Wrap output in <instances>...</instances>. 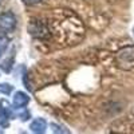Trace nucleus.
I'll list each match as a JSON object with an SVG mask.
<instances>
[{
  "mask_svg": "<svg viewBox=\"0 0 134 134\" xmlns=\"http://www.w3.org/2000/svg\"><path fill=\"white\" fill-rule=\"evenodd\" d=\"M133 31H134V28H133Z\"/></svg>",
  "mask_w": 134,
  "mask_h": 134,
  "instance_id": "nucleus-13",
  "label": "nucleus"
},
{
  "mask_svg": "<svg viewBox=\"0 0 134 134\" xmlns=\"http://www.w3.org/2000/svg\"><path fill=\"white\" fill-rule=\"evenodd\" d=\"M23 2H24L26 4H30V5H32V4H38V3H40L42 0H23Z\"/></svg>",
  "mask_w": 134,
  "mask_h": 134,
  "instance_id": "nucleus-11",
  "label": "nucleus"
},
{
  "mask_svg": "<svg viewBox=\"0 0 134 134\" xmlns=\"http://www.w3.org/2000/svg\"><path fill=\"white\" fill-rule=\"evenodd\" d=\"M46 127H47V124H46V121H44L43 118H36V119H34V121L31 122V125H30L31 131L36 133V134L44 133V131H46Z\"/></svg>",
  "mask_w": 134,
  "mask_h": 134,
  "instance_id": "nucleus-5",
  "label": "nucleus"
},
{
  "mask_svg": "<svg viewBox=\"0 0 134 134\" xmlns=\"http://www.w3.org/2000/svg\"><path fill=\"white\" fill-rule=\"evenodd\" d=\"M28 31L36 38H44V32H47V30L44 28V26H42L39 21L38 23L36 21H32V23L28 26Z\"/></svg>",
  "mask_w": 134,
  "mask_h": 134,
  "instance_id": "nucleus-6",
  "label": "nucleus"
},
{
  "mask_svg": "<svg viewBox=\"0 0 134 134\" xmlns=\"http://www.w3.org/2000/svg\"><path fill=\"white\" fill-rule=\"evenodd\" d=\"M0 133H2V130H0Z\"/></svg>",
  "mask_w": 134,
  "mask_h": 134,
  "instance_id": "nucleus-12",
  "label": "nucleus"
},
{
  "mask_svg": "<svg viewBox=\"0 0 134 134\" xmlns=\"http://www.w3.org/2000/svg\"><path fill=\"white\" fill-rule=\"evenodd\" d=\"M115 60L118 67L122 70L134 69V46H127L121 48L115 55Z\"/></svg>",
  "mask_w": 134,
  "mask_h": 134,
  "instance_id": "nucleus-1",
  "label": "nucleus"
},
{
  "mask_svg": "<svg viewBox=\"0 0 134 134\" xmlns=\"http://www.w3.org/2000/svg\"><path fill=\"white\" fill-rule=\"evenodd\" d=\"M12 102H14V106L16 109H23V107H26L28 105L30 97L26 93H23V91H18L14 95V100H12Z\"/></svg>",
  "mask_w": 134,
  "mask_h": 134,
  "instance_id": "nucleus-3",
  "label": "nucleus"
},
{
  "mask_svg": "<svg viewBox=\"0 0 134 134\" xmlns=\"http://www.w3.org/2000/svg\"><path fill=\"white\" fill-rule=\"evenodd\" d=\"M14 91V86L9 85V83H0V93L4 94V95H8Z\"/></svg>",
  "mask_w": 134,
  "mask_h": 134,
  "instance_id": "nucleus-8",
  "label": "nucleus"
},
{
  "mask_svg": "<svg viewBox=\"0 0 134 134\" xmlns=\"http://www.w3.org/2000/svg\"><path fill=\"white\" fill-rule=\"evenodd\" d=\"M16 16L12 12H3L0 14V32L7 34L14 31L16 27Z\"/></svg>",
  "mask_w": 134,
  "mask_h": 134,
  "instance_id": "nucleus-2",
  "label": "nucleus"
},
{
  "mask_svg": "<svg viewBox=\"0 0 134 134\" xmlns=\"http://www.w3.org/2000/svg\"><path fill=\"white\" fill-rule=\"evenodd\" d=\"M51 127H54V131H55V133H69V130H64L63 127L55 125V124H51Z\"/></svg>",
  "mask_w": 134,
  "mask_h": 134,
  "instance_id": "nucleus-10",
  "label": "nucleus"
},
{
  "mask_svg": "<svg viewBox=\"0 0 134 134\" xmlns=\"http://www.w3.org/2000/svg\"><path fill=\"white\" fill-rule=\"evenodd\" d=\"M9 118H11L9 105L4 106V102L2 100V105H0V126H2V127H7L9 125Z\"/></svg>",
  "mask_w": 134,
  "mask_h": 134,
  "instance_id": "nucleus-4",
  "label": "nucleus"
},
{
  "mask_svg": "<svg viewBox=\"0 0 134 134\" xmlns=\"http://www.w3.org/2000/svg\"><path fill=\"white\" fill-rule=\"evenodd\" d=\"M8 43H9L8 38H5V36H0V58H2V55H3L4 51L7 50Z\"/></svg>",
  "mask_w": 134,
  "mask_h": 134,
  "instance_id": "nucleus-9",
  "label": "nucleus"
},
{
  "mask_svg": "<svg viewBox=\"0 0 134 134\" xmlns=\"http://www.w3.org/2000/svg\"><path fill=\"white\" fill-rule=\"evenodd\" d=\"M12 63H14V55H12L9 59L4 60L2 64H0V69H2L4 72H9L11 70H12Z\"/></svg>",
  "mask_w": 134,
  "mask_h": 134,
  "instance_id": "nucleus-7",
  "label": "nucleus"
}]
</instances>
